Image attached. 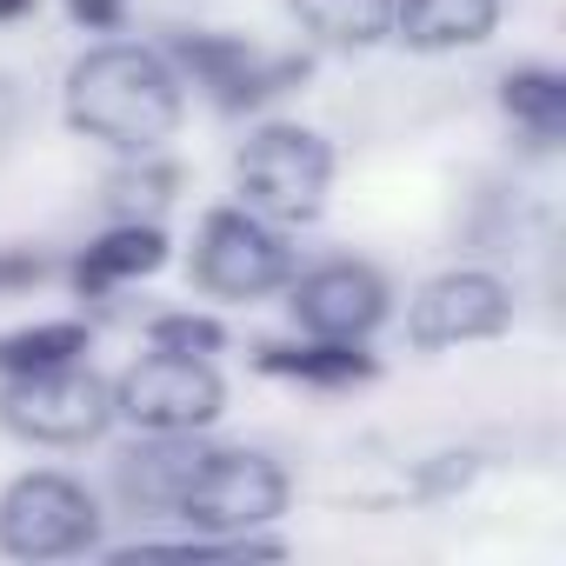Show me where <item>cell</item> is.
Wrapping results in <instances>:
<instances>
[{
	"label": "cell",
	"mask_w": 566,
	"mask_h": 566,
	"mask_svg": "<svg viewBox=\"0 0 566 566\" xmlns=\"http://www.w3.org/2000/svg\"><path fill=\"white\" fill-rule=\"evenodd\" d=\"M233 180H240V207L273 220V227H307L321 207H327V180H334V154L321 134L307 127H260L240 160H233Z\"/></svg>",
	"instance_id": "2"
},
{
	"label": "cell",
	"mask_w": 566,
	"mask_h": 566,
	"mask_svg": "<svg viewBox=\"0 0 566 566\" xmlns=\"http://www.w3.org/2000/svg\"><path fill=\"white\" fill-rule=\"evenodd\" d=\"M500 21V0H394V34L420 54L480 48Z\"/></svg>",
	"instance_id": "12"
},
{
	"label": "cell",
	"mask_w": 566,
	"mask_h": 566,
	"mask_svg": "<svg viewBox=\"0 0 566 566\" xmlns=\"http://www.w3.org/2000/svg\"><path fill=\"white\" fill-rule=\"evenodd\" d=\"M160 260H167V233H160L154 220H120L114 233H101V240L81 253L74 287H81V294H107L114 280H140V273H154Z\"/></svg>",
	"instance_id": "13"
},
{
	"label": "cell",
	"mask_w": 566,
	"mask_h": 566,
	"mask_svg": "<svg viewBox=\"0 0 566 566\" xmlns=\"http://www.w3.org/2000/svg\"><path fill=\"white\" fill-rule=\"evenodd\" d=\"M513 321V294L493 273H440L413 294L407 307V340L413 347H467V340H493Z\"/></svg>",
	"instance_id": "8"
},
{
	"label": "cell",
	"mask_w": 566,
	"mask_h": 566,
	"mask_svg": "<svg viewBox=\"0 0 566 566\" xmlns=\"http://www.w3.org/2000/svg\"><path fill=\"white\" fill-rule=\"evenodd\" d=\"M67 120L120 154H154L180 127V81L154 48H94L67 74Z\"/></svg>",
	"instance_id": "1"
},
{
	"label": "cell",
	"mask_w": 566,
	"mask_h": 566,
	"mask_svg": "<svg viewBox=\"0 0 566 566\" xmlns=\"http://www.w3.org/2000/svg\"><path fill=\"white\" fill-rule=\"evenodd\" d=\"M266 374L287 380H314V387H354L374 380V354H360V340H314V347H260Z\"/></svg>",
	"instance_id": "15"
},
{
	"label": "cell",
	"mask_w": 566,
	"mask_h": 566,
	"mask_svg": "<svg viewBox=\"0 0 566 566\" xmlns=\"http://www.w3.org/2000/svg\"><path fill=\"white\" fill-rule=\"evenodd\" d=\"M67 14H74L81 28H120L127 0H67Z\"/></svg>",
	"instance_id": "20"
},
{
	"label": "cell",
	"mask_w": 566,
	"mask_h": 566,
	"mask_svg": "<svg viewBox=\"0 0 566 566\" xmlns=\"http://www.w3.org/2000/svg\"><path fill=\"white\" fill-rule=\"evenodd\" d=\"M193 280L220 301H260L280 280H294V247L273 220L247 207H213L193 240Z\"/></svg>",
	"instance_id": "3"
},
{
	"label": "cell",
	"mask_w": 566,
	"mask_h": 566,
	"mask_svg": "<svg viewBox=\"0 0 566 566\" xmlns=\"http://www.w3.org/2000/svg\"><path fill=\"white\" fill-rule=\"evenodd\" d=\"M167 200H174V174L167 167H127V174L107 180V207L120 220H154Z\"/></svg>",
	"instance_id": "18"
},
{
	"label": "cell",
	"mask_w": 566,
	"mask_h": 566,
	"mask_svg": "<svg viewBox=\"0 0 566 566\" xmlns=\"http://www.w3.org/2000/svg\"><path fill=\"white\" fill-rule=\"evenodd\" d=\"M500 107L513 114V127L539 147H553L566 134V74L553 67H513L500 81Z\"/></svg>",
	"instance_id": "14"
},
{
	"label": "cell",
	"mask_w": 566,
	"mask_h": 566,
	"mask_svg": "<svg viewBox=\"0 0 566 566\" xmlns=\"http://www.w3.org/2000/svg\"><path fill=\"white\" fill-rule=\"evenodd\" d=\"M280 513H287V473L266 453H213V447H207L193 486L174 506V520H187L193 533H213V539L253 533Z\"/></svg>",
	"instance_id": "6"
},
{
	"label": "cell",
	"mask_w": 566,
	"mask_h": 566,
	"mask_svg": "<svg viewBox=\"0 0 566 566\" xmlns=\"http://www.w3.org/2000/svg\"><path fill=\"white\" fill-rule=\"evenodd\" d=\"M287 8L327 48H374L394 28V0H287Z\"/></svg>",
	"instance_id": "16"
},
{
	"label": "cell",
	"mask_w": 566,
	"mask_h": 566,
	"mask_svg": "<svg viewBox=\"0 0 566 566\" xmlns=\"http://www.w3.org/2000/svg\"><path fill=\"white\" fill-rule=\"evenodd\" d=\"M220 400H227L220 374L200 354H167V347L134 360L114 387V413L134 420L140 433H193L220 413Z\"/></svg>",
	"instance_id": "7"
},
{
	"label": "cell",
	"mask_w": 566,
	"mask_h": 566,
	"mask_svg": "<svg viewBox=\"0 0 566 566\" xmlns=\"http://www.w3.org/2000/svg\"><path fill=\"white\" fill-rule=\"evenodd\" d=\"M101 533V513L81 480L67 473H21L0 493V553L8 559H67L87 553Z\"/></svg>",
	"instance_id": "5"
},
{
	"label": "cell",
	"mask_w": 566,
	"mask_h": 566,
	"mask_svg": "<svg viewBox=\"0 0 566 566\" xmlns=\"http://www.w3.org/2000/svg\"><path fill=\"white\" fill-rule=\"evenodd\" d=\"M34 0H0V21H14V14H28Z\"/></svg>",
	"instance_id": "22"
},
{
	"label": "cell",
	"mask_w": 566,
	"mask_h": 566,
	"mask_svg": "<svg viewBox=\"0 0 566 566\" xmlns=\"http://www.w3.org/2000/svg\"><path fill=\"white\" fill-rule=\"evenodd\" d=\"M174 61L220 101V107H253L280 87H294L307 74V61H266L260 48L233 41V34H180L174 41Z\"/></svg>",
	"instance_id": "10"
},
{
	"label": "cell",
	"mask_w": 566,
	"mask_h": 566,
	"mask_svg": "<svg viewBox=\"0 0 566 566\" xmlns=\"http://www.w3.org/2000/svg\"><path fill=\"white\" fill-rule=\"evenodd\" d=\"M147 340L167 347V354H200V360H207V354H220L227 334H220V321H207V314H160V321L147 327Z\"/></svg>",
	"instance_id": "19"
},
{
	"label": "cell",
	"mask_w": 566,
	"mask_h": 566,
	"mask_svg": "<svg viewBox=\"0 0 566 566\" xmlns=\"http://www.w3.org/2000/svg\"><path fill=\"white\" fill-rule=\"evenodd\" d=\"M14 120H21V94H14V81L0 74V140L14 134Z\"/></svg>",
	"instance_id": "21"
},
{
	"label": "cell",
	"mask_w": 566,
	"mask_h": 566,
	"mask_svg": "<svg viewBox=\"0 0 566 566\" xmlns=\"http://www.w3.org/2000/svg\"><path fill=\"white\" fill-rule=\"evenodd\" d=\"M0 420L21 440L41 447H87L114 420V387L94 380L87 367H41V374H8L0 387Z\"/></svg>",
	"instance_id": "4"
},
{
	"label": "cell",
	"mask_w": 566,
	"mask_h": 566,
	"mask_svg": "<svg viewBox=\"0 0 566 566\" xmlns=\"http://www.w3.org/2000/svg\"><path fill=\"white\" fill-rule=\"evenodd\" d=\"M200 460H207V447H200L193 433H154V440H140V447H127V453L114 460L120 500H127L134 513H174L180 493L193 486Z\"/></svg>",
	"instance_id": "11"
},
{
	"label": "cell",
	"mask_w": 566,
	"mask_h": 566,
	"mask_svg": "<svg viewBox=\"0 0 566 566\" xmlns=\"http://www.w3.org/2000/svg\"><path fill=\"white\" fill-rule=\"evenodd\" d=\"M294 321L314 340H367L387 321V280L374 266H360V260L314 266L294 287Z\"/></svg>",
	"instance_id": "9"
},
{
	"label": "cell",
	"mask_w": 566,
	"mask_h": 566,
	"mask_svg": "<svg viewBox=\"0 0 566 566\" xmlns=\"http://www.w3.org/2000/svg\"><path fill=\"white\" fill-rule=\"evenodd\" d=\"M87 354V327L81 321H41L0 340V374H41V367H67Z\"/></svg>",
	"instance_id": "17"
}]
</instances>
